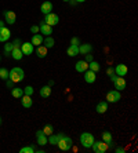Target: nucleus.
Masks as SVG:
<instances>
[{
  "mask_svg": "<svg viewBox=\"0 0 138 153\" xmlns=\"http://www.w3.org/2000/svg\"><path fill=\"white\" fill-rule=\"evenodd\" d=\"M43 36L39 35V33H35V35L32 36V40H31V43H32L33 46H42L43 44Z\"/></svg>",
  "mask_w": 138,
  "mask_h": 153,
  "instance_id": "22",
  "label": "nucleus"
},
{
  "mask_svg": "<svg viewBox=\"0 0 138 153\" xmlns=\"http://www.w3.org/2000/svg\"><path fill=\"white\" fill-rule=\"evenodd\" d=\"M75 69H76V72H79V73L86 72L89 69V62H86V61H78L76 65H75Z\"/></svg>",
  "mask_w": 138,
  "mask_h": 153,
  "instance_id": "14",
  "label": "nucleus"
},
{
  "mask_svg": "<svg viewBox=\"0 0 138 153\" xmlns=\"http://www.w3.org/2000/svg\"><path fill=\"white\" fill-rule=\"evenodd\" d=\"M11 55H13V58H14V59H17V61L22 59V57H24V54H22L21 48H14V50L11 51Z\"/></svg>",
  "mask_w": 138,
  "mask_h": 153,
  "instance_id": "26",
  "label": "nucleus"
},
{
  "mask_svg": "<svg viewBox=\"0 0 138 153\" xmlns=\"http://www.w3.org/2000/svg\"><path fill=\"white\" fill-rule=\"evenodd\" d=\"M32 152H35L32 146H24V148L19 149V153H32Z\"/></svg>",
  "mask_w": 138,
  "mask_h": 153,
  "instance_id": "32",
  "label": "nucleus"
},
{
  "mask_svg": "<svg viewBox=\"0 0 138 153\" xmlns=\"http://www.w3.org/2000/svg\"><path fill=\"white\" fill-rule=\"evenodd\" d=\"M94 141H95V138H94V135H92L91 132H83L80 135V143L86 149H91Z\"/></svg>",
  "mask_w": 138,
  "mask_h": 153,
  "instance_id": "2",
  "label": "nucleus"
},
{
  "mask_svg": "<svg viewBox=\"0 0 138 153\" xmlns=\"http://www.w3.org/2000/svg\"><path fill=\"white\" fill-rule=\"evenodd\" d=\"M62 135H64V134H51V135L47 137V143H50V145H57Z\"/></svg>",
  "mask_w": 138,
  "mask_h": 153,
  "instance_id": "19",
  "label": "nucleus"
},
{
  "mask_svg": "<svg viewBox=\"0 0 138 153\" xmlns=\"http://www.w3.org/2000/svg\"><path fill=\"white\" fill-rule=\"evenodd\" d=\"M21 44H22V42L21 40H14V43H13V46H14V48H21Z\"/></svg>",
  "mask_w": 138,
  "mask_h": 153,
  "instance_id": "35",
  "label": "nucleus"
},
{
  "mask_svg": "<svg viewBox=\"0 0 138 153\" xmlns=\"http://www.w3.org/2000/svg\"><path fill=\"white\" fill-rule=\"evenodd\" d=\"M91 149L95 153H105V152H108V149H109V145L105 143L104 141H94Z\"/></svg>",
  "mask_w": 138,
  "mask_h": 153,
  "instance_id": "4",
  "label": "nucleus"
},
{
  "mask_svg": "<svg viewBox=\"0 0 138 153\" xmlns=\"http://www.w3.org/2000/svg\"><path fill=\"white\" fill-rule=\"evenodd\" d=\"M7 87L8 88H13V87H14V82L10 80V79H7Z\"/></svg>",
  "mask_w": 138,
  "mask_h": 153,
  "instance_id": "38",
  "label": "nucleus"
},
{
  "mask_svg": "<svg viewBox=\"0 0 138 153\" xmlns=\"http://www.w3.org/2000/svg\"><path fill=\"white\" fill-rule=\"evenodd\" d=\"M24 77H25L24 71H22L21 68H18V66L13 68L10 72H8V79H10V80H13L14 83L22 82V80H24Z\"/></svg>",
  "mask_w": 138,
  "mask_h": 153,
  "instance_id": "1",
  "label": "nucleus"
},
{
  "mask_svg": "<svg viewBox=\"0 0 138 153\" xmlns=\"http://www.w3.org/2000/svg\"><path fill=\"white\" fill-rule=\"evenodd\" d=\"M127 72H128V69L124 64H119V65H116V68H115V73H116L117 76H120V77L127 75Z\"/></svg>",
  "mask_w": 138,
  "mask_h": 153,
  "instance_id": "13",
  "label": "nucleus"
},
{
  "mask_svg": "<svg viewBox=\"0 0 138 153\" xmlns=\"http://www.w3.org/2000/svg\"><path fill=\"white\" fill-rule=\"evenodd\" d=\"M47 47H44V46H37V50H36V53H37V57H40V58H44L47 55Z\"/></svg>",
  "mask_w": 138,
  "mask_h": 153,
  "instance_id": "25",
  "label": "nucleus"
},
{
  "mask_svg": "<svg viewBox=\"0 0 138 153\" xmlns=\"http://www.w3.org/2000/svg\"><path fill=\"white\" fill-rule=\"evenodd\" d=\"M113 85H115V88H116L117 91H123V90H126V85H127V83H126V80H124L123 77L117 76L116 80L113 82Z\"/></svg>",
  "mask_w": 138,
  "mask_h": 153,
  "instance_id": "8",
  "label": "nucleus"
},
{
  "mask_svg": "<svg viewBox=\"0 0 138 153\" xmlns=\"http://www.w3.org/2000/svg\"><path fill=\"white\" fill-rule=\"evenodd\" d=\"M102 141L105 143H108V145H110V143H112V134H110L109 131H104L102 132Z\"/></svg>",
  "mask_w": 138,
  "mask_h": 153,
  "instance_id": "28",
  "label": "nucleus"
},
{
  "mask_svg": "<svg viewBox=\"0 0 138 153\" xmlns=\"http://www.w3.org/2000/svg\"><path fill=\"white\" fill-rule=\"evenodd\" d=\"M4 24H6L4 21H0V28H4Z\"/></svg>",
  "mask_w": 138,
  "mask_h": 153,
  "instance_id": "43",
  "label": "nucleus"
},
{
  "mask_svg": "<svg viewBox=\"0 0 138 153\" xmlns=\"http://www.w3.org/2000/svg\"><path fill=\"white\" fill-rule=\"evenodd\" d=\"M21 103H22V106L24 108H26V109H29V108L33 105V101H32V98H31V95H22L21 97Z\"/></svg>",
  "mask_w": 138,
  "mask_h": 153,
  "instance_id": "18",
  "label": "nucleus"
},
{
  "mask_svg": "<svg viewBox=\"0 0 138 153\" xmlns=\"http://www.w3.org/2000/svg\"><path fill=\"white\" fill-rule=\"evenodd\" d=\"M33 91H35V90H33L32 85H28V87H25V88H24V94H25V95H31V97H32Z\"/></svg>",
  "mask_w": 138,
  "mask_h": 153,
  "instance_id": "33",
  "label": "nucleus"
},
{
  "mask_svg": "<svg viewBox=\"0 0 138 153\" xmlns=\"http://www.w3.org/2000/svg\"><path fill=\"white\" fill-rule=\"evenodd\" d=\"M11 95L14 97V98L21 100V97L24 95V90H22V88H18V87H13V90H11Z\"/></svg>",
  "mask_w": 138,
  "mask_h": 153,
  "instance_id": "24",
  "label": "nucleus"
},
{
  "mask_svg": "<svg viewBox=\"0 0 138 153\" xmlns=\"http://www.w3.org/2000/svg\"><path fill=\"white\" fill-rule=\"evenodd\" d=\"M36 138H37V143H39L40 146L47 145V135L42 131V130H39V131L36 132Z\"/></svg>",
  "mask_w": 138,
  "mask_h": 153,
  "instance_id": "16",
  "label": "nucleus"
},
{
  "mask_svg": "<svg viewBox=\"0 0 138 153\" xmlns=\"http://www.w3.org/2000/svg\"><path fill=\"white\" fill-rule=\"evenodd\" d=\"M89 68H90V71H92V72H98L99 69H101V66H99L98 62L91 61V62H90V65H89Z\"/></svg>",
  "mask_w": 138,
  "mask_h": 153,
  "instance_id": "29",
  "label": "nucleus"
},
{
  "mask_svg": "<svg viewBox=\"0 0 138 153\" xmlns=\"http://www.w3.org/2000/svg\"><path fill=\"white\" fill-rule=\"evenodd\" d=\"M86 62H91V61H92V55H90V53L89 54H86Z\"/></svg>",
  "mask_w": 138,
  "mask_h": 153,
  "instance_id": "39",
  "label": "nucleus"
},
{
  "mask_svg": "<svg viewBox=\"0 0 138 153\" xmlns=\"http://www.w3.org/2000/svg\"><path fill=\"white\" fill-rule=\"evenodd\" d=\"M115 152H116V153H124L126 150H124L123 148H116V149H115Z\"/></svg>",
  "mask_w": 138,
  "mask_h": 153,
  "instance_id": "41",
  "label": "nucleus"
},
{
  "mask_svg": "<svg viewBox=\"0 0 138 153\" xmlns=\"http://www.w3.org/2000/svg\"><path fill=\"white\" fill-rule=\"evenodd\" d=\"M0 124H1V117H0Z\"/></svg>",
  "mask_w": 138,
  "mask_h": 153,
  "instance_id": "46",
  "label": "nucleus"
},
{
  "mask_svg": "<svg viewBox=\"0 0 138 153\" xmlns=\"http://www.w3.org/2000/svg\"><path fill=\"white\" fill-rule=\"evenodd\" d=\"M62 1H65V3H68V1H69V0H62Z\"/></svg>",
  "mask_w": 138,
  "mask_h": 153,
  "instance_id": "45",
  "label": "nucleus"
},
{
  "mask_svg": "<svg viewBox=\"0 0 138 153\" xmlns=\"http://www.w3.org/2000/svg\"><path fill=\"white\" fill-rule=\"evenodd\" d=\"M39 30L42 32V35H44V36H51V33H53V26L47 25L46 22H42L39 26Z\"/></svg>",
  "mask_w": 138,
  "mask_h": 153,
  "instance_id": "12",
  "label": "nucleus"
},
{
  "mask_svg": "<svg viewBox=\"0 0 138 153\" xmlns=\"http://www.w3.org/2000/svg\"><path fill=\"white\" fill-rule=\"evenodd\" d=\"M0 79H3V80L8 79V71L6 68H0Z\"/></svg>",
  "mask_w": 138,
  "mask_h": 153,
  "instance_id": "31",
  "label": "nucleus"
},
{
  "mask_svg": "<svg viewBox=\"0 0 138 153\" xmlns=\"http://www.w3.org/2000/svg\"><path fill=\"white\" fill-rule=\"evenodd\" d=\"M21 51L24 55H31L33 53V44L31 42L28 43H22L21 44Z\"/></svg>",
  "mask_w": 138,
  "mask_h": 153,
  "instance_id": "10",
  "label": "nucleus"
},
{
  "mask_svg": "<svg viewBox=\"0 0 138 153\" xmlns=\"http://www.w3.org/2000/svg\"><path fill=\"white\" fill-rule=\"evenodd\" d=\"M113 73H115V69L113 68H108V69H106V75H113Z\"/></svg>",
  "mask_w": 138,
  "mask_h": 153,
  "instance_id": "40",
  "label": "nucleus"
},
{
  "mask_svg": "<svg viewBox=\"0 0 138 153\" xmlns=\"http://www.w3.org/2000/svg\"><path fill=\"white\" fill-rule=\"evenodd\" d=\"M11 37V32L8 28H0V43H6Z\"/></svg>",
  "mask_w": 138,
  "mask_h": 153,
  "instance_id": "9",
  "label": "nucleus"
},
{
  "mask_svg": "<svg viewBox=\"0 0 138 153\" xmlns=\"http://www.w3.org/2000/svg\"><path fill=\"white\" fill-rule=\"evenodd\" d=\"M40 11H42L43 14H50V13H53V3L51 1H48V0H46L44 3H42V6H40Z\"/></svg>",
  "mask_w": 138,
  "mask_h": 153,
  "instance_id": "11",
  "label": "nucleus"
},
{
  "mask_svg": "<svg viewBox=\"0 0 138 153\" xmlns=\"http://www.w3.org/2000/svg\"><path fill=\"white\" fill-rule=\"evenodd\" d=\"M43 44H44V47H47V48H51V47H54L55 42H54V39L51 36H47L46 39L43 40Z\"/></svg>",
  "mask_w": 138,
  "mask_h": 153,
  "instance_id": "27",
  "label": "nucleus"
},
{
  "mask_svg": "<svg viewBox=\"0 0 138 153\" xmlns=\"http://www.w3.org/2000/svg\"><path fill=\"white\" fill-rule=\"evenodd\" d=\"M95 111H97V113L104 114L106 111H108V102H106V101H99V102L97 103Z\"/></svg>",
  "mask_w": 138,
  "mask_h": 153,
  "instance_id": "17",
  "label": "nucleus"
},
{
  "mask_svg": "<svg viewBox=\"0 0 138 153\" xmlns=\"http://www.w3.org/2000/svg\"><path fill=\"white\" fill-rule=\"evenodd\" d=\"M31 32H32V33H37V32H39V26H37V25H32V26H31Z\"/></svg>",
  "mask_w": 138,
  "mask_h": 153,
  "instance_id": "36",
  "label": "nucleus"
},
{
  "mask_svg": "<svg viewBox=\"0 0 138 153\" xmlns=\"http://www.w3.org/2000/svg\"><path fill=\"white\" fill-rule=\"evenodd\" d=\"M91 50H92V46L90 43H86V44H80L79 46V54H83V55L91 53Z\"/></svg>",
  "mask_w": 138,
  "mask_h": 153,
  "instance_id": "20",
  "label": "nucleus"
},
{
  "mask_svg": "<svg viewBox=\"0 0 138 153\" xmlns=\"http://www.w3.org/2000/svg\"><path fill=\"white\" fill-rule=\"evenodd\" d=\"M66 54H68V57H76V55H79V46L71 44V46L68 47Z\"/></svg>",
  "mask_w": 138,
  "mask_h": 153,
  "instance_id": "21",
  "label": "nucleus"
},
{
  "mask_svg": "<svg viewBox=\"0 0 138 153\" xmlns=\"http://www.w3.org/2000/svg\"><path fill=\"white\" fill-rule=\"evenodd\" d=\"M69 3H71V4H72V6H75V4L78 3V1H76V0H69Z\"/></svg>",
  "mask_w": 138,
  "mask_h": 153,
  "instance_id": "42",
  "label": "nucleus"
},
{
  "mask_svg": "<svg viewBox=\"0 0 138 153\" xmlns=\"http://www.w3.org/2000/svg\"><path fill=\"white\" fill-rule=\"evenodd\" d=\"M50 95H51V87L50 85H44L40 88V97L42 98H48Z\"/></svg>",
  "mask_w": 138,
  "mask_h": 153,
  "instance_id": "23",
  "label": "nucleus"
},
{
  "mask_svg": "<svg viewBox=\"0 0 138 153\" xmlns=\"http://www.w3.org/2000/svg\"><path fill=\"white\" fill-rule=\"evenodd\" d=\"M42 131L44 132L46 135H51V134H53V132H54V130H53V126L46 124V126H44V128H43V130H42Z\"/></svg>",
  "mask_w": 138,
  "mask_h": 153,
  "instance_id": "30",
  "label": "nucleus"
},
{
  "mask_svg": "<svg viewBox=\"0 0 138 153\" xmlns=\"http://www.w3.org/2000/svg\"><path fill=\"white\" fill-rule=\"evenodd\" d=\"M95 72H92V71H86L84 72V82L86 83H89V84H92V83L95 82Z\"/></svg>",
  "mask_w": 138,
  "mask_h": 153,
  "instance_id": "15",
  "label": "nucleus"
},
{
  "mask_svg": "<svg viewBox=\"0 0 138 153\" xmlns=\"http://www.w3.org/2000/svg\"><path fill=\"white\" fill-rule=\"evenodd\" d=\"M14 50V46H13V43H8L4 46V53L6 54H11V51Z\"/></svg>",
  "mask_w": 138,
  "mask_h": 153,
  "instance_id": "34",
  "label": "nucleus"
},
{
  "mask_svg": "<svg viewBox=\"0 0 138 153\" xmlns=\"http://www.w3.org/2000/svg\"><path fill=\"white\" fill-rule=\"evenodd\" d=\"M106 100L108 102L110 103H116L122 100V95H120V91H117V90H112V91H108L106 94Z\"/></svg>",
  "mask_w": 138,
  "mask_h": 153,
  "instance_id": "6",
  "label": "nucleus"
},
{
  "mask_svg": "<svg viewBox=\"0 0 138 153\" xmlns=\"http://www.w3.org/2000/svg\"><path fill=\"white\" fill-rule=\"evenodd\" d=\"M78 3H83V1H86V0H76Z\"/></svg>",
  "mask_w": 138,
  "mask_h": 153,
  "instance_id": "44",
  "label": "nucleus"
},
{
  "mask_svg": "<svg viewBox=\"0 0 138 153\" xmlns=\"http://www.w3.org/2000/svg\"><path fill=\"white\" fill-rule=\"evenodd\" d=\"M71 44H75V46H79V39H78V37H72Z\"/></svg>",
  "mask_w": 138,
  "mask_h": 153,
  "instance_id": "37",
  "label": "nucleus"
},
{
  "mask_svg": "<svg viewBox=\"0 0 138 153\" xmlns=\"http://www.w3.org/2000/svg\"><path fill=\"white\" fill-rule=\"evenodd\" d=\"M43 22H46L47 25H50V26H55V25H58V22H60V17H58L57 14L50 13V14L44 15V19H43Z\"/></svg>",
  "mask_w": 138,
  "mask_h": 153,
  "instance_id": "5",
  "label": "nucleus"
},
{
  "mask_svg": "<svg viewBox=\"0 0 138 153\" xmlns=\"http://www.w3.org/2000/svg\"><path fill=\"white\" fill-rule=\"evenodd\" d=\"M4 19H6V24L8 25H14L15 21H17V15H15L14 11H4Z\"/></svg>",
  "mask_w": 138,
  "mask_h": 153,
  "instance_id": "7",
  "label": "nucleus"
},
{
  "mask_svg": "<svg viewBox=\"0 0 138 153\" xmlns=\"http://www.w3.org/2000/svg\"><path fill=\"white\" fill-rule=\"evenodd\" d=\"M57 146L60 148L61 150H64V152H66V150L72 149V146H73V141H72L71 137L62 135V137L60 138V141H58Z\"/></svg>",
  "mask_w": 138,
  "mask_h": 153,
  "instance_id": "3",
  "label": "nucleus"
}]
</instances>
